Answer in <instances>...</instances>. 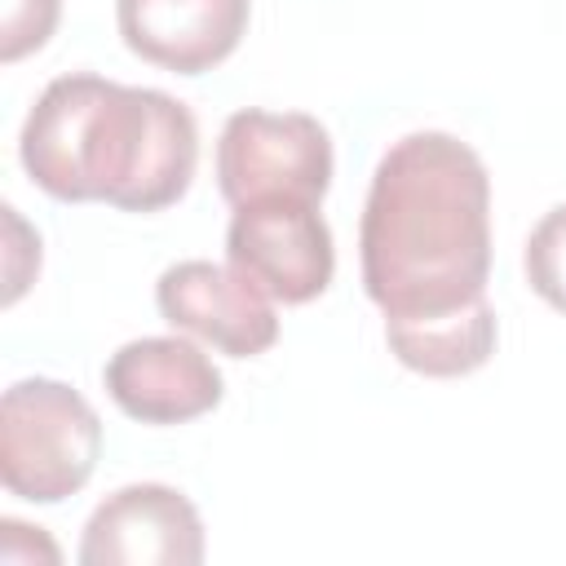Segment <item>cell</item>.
I'll return each mask as SVG.
<instances>
[{"instance_id":"1","label":"cell","mask_w":566,"mask_h":566,"mask_svg":"<svg viewBox=\"0 0 566 566\" xmlns=\"http://www.w3.org/2000/svg\"><path fill=\"white\" fill-rule=\"evenodd\" d=\"M363 287L385 318H433L486 301L491 177L451 133L398 137L358 226Z\"/></svg>"},{"instance_id":"2","label":"cell","mask_w":566,"mask_h":566,"mask_svg":"<svg viewBox=\"0 0 566 566\" xmlns=\"http://www.w3.org/2000/svg\"><path fill=\"white\" fill-rule=\"evenodd\" d=\"M31 181L66 203L159 212L177 203L199 164L195 115L159 93L102 75H57L18 137Z\"/></svg>"},{"instance_id":"3","label":"cell","mask_w":566,"mask_h":566,"mask_svg":"<svg viewBox=\"0 0 566 566\" xmlns=\"http://www.w3.org/2000/svg\"><path fill=\"white\" fill-rule=\"evenodd\" d=\"M102 455L97 411L62 380H18L0 402V478L31 504L75 495Z\"/></svg>"},{"instance_id":"4","label":"cell","mask_w":566,"mask_h":566,"mask_svg":"<svg viewBox=\"0 0 566 566\" xmlns=\"http://www.w3.org/2000/svg\"><path fill=\"white\" fill-rule=\"evenodd\" d=\"M217 186L234 208L265 199L318 203L332 186L327 128L305 111H234L217 142Z\"/></svg>"},{"instance_id":"5","label":"cell","mask_w":566,"mask_h":566,"mask_svg":"<svg viewBox=\"0 0 566 566\" xmlns=\"http://www.w3.org/2000/svg\"><path fill=\"white\" fill-rule=\"evenodd\" d=\"M226 256L248 283H256L270 301L283 305H305L323 296L336 270L332 230L318 217V203L301 199H265L234 208Z\"/></svg>"},{"instance_id":"6","label":"cell","mask_w":566,"mask_h":566,"mask_svg":"<svg viewBox=\"0 0 566 566\" xmlns=\"http://www.w3.org/2000/svg\"><path fill=\"white\" fill-rule=\"evenodd\" d=\"M84 566H199L203 526L195 504L159 482H137L106 495L80 544Z\"/></svg>"},{"instance_id":"7","label":"cell","mask_w":566,"mask_h":566,"mask_svg":"<svg viewBox=\"0 0 566 566\" xmlns=\"http://www.w3.org/2000/svg\"><path fill=\"white\" fill-rule=\"evenodd\" d=\"M155 301L168 327L190 332L230 358H256L279 340L270 296L234 265L226 270L212 261H177L159 274Z\"/></svg>"},{"instance_id":"8","label":"cell","mask_w":566,"mask_h":566,"mask_svg":"<svg viewBox=\"0 0 566 566\" xmlns=\"http://www.w3.org/2000/svg\"><path fill=\"white\" fill-rule=\"evenodd\" d=\"M111 402L142 424H186L221 402V371L181 336H142L111 354Z\"/></svg>"},{"instance_id":"9","label":"cell","mask_w":566,"mask_h":566,"mask_svg":"<svg viewBox=\"0 0 566 566\" xmlns=\"http://www.w3.org/2000/svg\"><path fill=\"white\" fill-rule=\"evenodd\" d=\"M248 9V0H115V22L142 62L203 75L239 49Z\"/></svg>"},{"instance_id":"10","label":"cell","mask_w":566,"mask_h":566,"mask_svg":"<svg viewBox=\"0 0 566 566\" xmlns=\"http://www.w3.org/2000/svg\"><path fill=\"white\" fill-rule=\"evenodd\" d=\"M385 340L394 358L420 376H469L495 354V310L478 301L433 318H385Z\"/></svg>"},{"instance_id":"11","label":"cell","mask_w":566,"mask_h":566,"mask_svg":"<svg viewBox=\"0 0 566 566\" xmlns=\"http://www.w3.org/2000/svg\"><path fill=\"white\" fill-rule=\"evenodd\" d=\"M526 283L539 301H548L557 314H566V203L539 217V226L526 239Z\"/></svg>"},{"instance_id":"12","label":"cell","mask_w":566,"mask_h":566,"mask_svg":"<svg viewBox=\"0 0 566 566\" xmlns=\"http://www.w3.org/2000/svg\"><path fill=\"white\" fill-rule=\"evenodd\" d=\"M62 0H4L0 4V62H18L40 49L57 27Z\"/></svg>"}]
</instances>
